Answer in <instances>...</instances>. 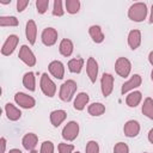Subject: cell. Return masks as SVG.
I'll list each match as a JSON object with an SVG mask.
<instances>
[{"label": "cell", "instance_id": "35", "mask_svg": "<svg viewBox=\"0 0 153 153\" xmlns=\"http://www.w3.org/2000/svg\"><path fill=\"white\" fill-rule=\"evenodd\" d=\"M39 153H54V143L51 141H44L41 145Z\"/></svg>", "mask_w": 153, "mask_h": 153}, {"label": "cell", "instance_id": "10", "mask_svg": "<svg viewBox=\"0 0 153 153\" xmlns=\"http://www.w3.org/2000/svg\"><path fill=\"white\" fill-rule=\"evenodd\" d=\"M18 43H19L18 36H17V35H10V36L6 38V41L4 42L2 47H1V54H2L4 56H10V55L16 50Z\"/></svg>", "mask_w": 153, "mask_h": 153}, {"label": "cell", "instance_id": "36", "mask_svg": "<svg viewBox=\"0 0 153 153\" xmlns=\"http://www.w3.org/2000/svg\"><path fill=\"white\" fill-rule=\"evenodd\" d=\"M29 5V0H18L17 1V11L18 12H23Z\"/></svg>", "mask_w": 153, "mask_h": 153}, {"label": "cell", "instance_id": "46", "mask_svg": "<svg viewBox=\"0 0 153 153\" xmlns=\"http://www.w3.org/2000/svg\"><path fill=\"white\" fill-rule=\"evenodd\" d=\"M143 153H147V152H143Z\"/></svg>", "mask_w": 153, "mask_h": 153}, {"label": "cell", "instance_id": "2", "mask_svg": "<svg viewBox=\"0 0 153 153\" xmlns=\"http://www.w3.org/2000/svg\"><path fill=\"white\" fill-rule=\"evenodd\" d=\"M76 88H78V85L74 80L72 79H68L66 80L61 87H60V91H59V97L62 102H71L76 92Z\"/></svg>", "mask_w": 153, "mask_h": 153}, {"label": "cell", "instance_id": "30", "mask_svg": "<svg viewBox=\"0 0 153 153\" xmlns=\"http://www.w3.org/2000/svg\"><path fill=\"white\" fill-rule=\"evenodd\" d=\"M65 14V10L62 7V1L61 0H55L53 5V16L55 17H62Z\"/></svg>", "mask_w": 153, "mask_h": 153}, {"label": "cell", "instance_id": "37", "mask_svg": "<svg viewBox=\"0 0 153 153\" xmlns=\"http://www.w3.org/2000/svg\"><path fill=\"white\" fill-rule=\"evenodd\" d=\"M0 143H1V153H5V149H6V139L5 137H1L0 139Z\"/></svg>", "mask_w": 153, "mask_h": 153}, {"label": "cell", "instance_id": "28", "mask_svg": "<svg viewBox=\"0 0 153 153\" xmlns=\"http://www.w3.org/2000/svg\"><path fill=\"white\" fill-rule=\"evenodd\" d=\"M19 22L14 16H2L0 17V26H18Z\"/></svg>", "mask_w": 153, "mask_h": 153}, {"label": "cell", "instance_id": "21", "mask_svg": "<svg viewBox=\"0 0 153 153\" xmlns=\"http://www.w3.org/2000/svg\"><path fill=\"white\" fill-rule=\"evenodd\" d=\"M142 100V93L140 91H131L126 97V104L129 108H136Z\"/></svg>", "mask_w": 153, "mask_h": 153}, {"label": "cell", "instance_id": "3", "mask_svg": "<svg viewBox=\"0 0 153 153\" xmlns=\"http://www.w3.org/2000/svg\"><path fill=\"white\" fill-rule=\"evenodd\" d=\"M39 86H41V90H42L44 96H47L49 98H53L55 96V93H56V85H55V82L50 79V76L47 73L42 74L41 81H39Z\"/></svg>", "mask_w": 153, "mask_h": 153}, {"label": "cell", "instance_id": "34", "mask_svg": "<svg viewBox=\"0 0 153 153\" xmlns=\"http://www.w3.org/2000/svg\"><path fill=\"white\" fill-rule=\"evenodd\" d=\"M114 153H129V147L124 142H117L114 146Z\"/></svg>", "mask_w": 153, "mask_h": 153}, {"label": "cell", "instance_id": "23", "mask_svg": "<svg viewBox=\"0 0 153 153\" xmlns=\"http://www.w3.org/2000/svg\"><path fill=\"white\" fill-rule=\"evenodd\" d=\"M59 50L61 53V55L66 56V57H69L72 54H73V50H74V45H73V42L68 38H63L61 42H60V45H59Z\"/></svg>", "mask_w": 153, "mask_h": 153}, {"label": "cell", "instance_id": "38", "mask_svg": "<svg viewBox=\"0 0 153 153\" xmlns=\"http://www.w3.org/2000/svg\"><path fill=\"white\" fill-rule=\"evenodd\" d=\"M147 137H148V141H149V142L153 145V128H152V129L148 131V136H147Z\"/></svg>", "mask_w": 153, "mask_h": 153}, {"label": "cell", "instance_id": "20", "mask_svg": "<svg viewBox=\"0 0 153 153\" xmlns=\"http://www.w3.org/2000/svg\"><path fill=\"white\" fill-rule=\"evenodd\" d=\"M5 114H6V117L13 122L18 121L22 117V111L16 105H13L12 103H7L5 105Z\"/></svg>", "mask_w": 153, "mask_h": 153}, {"label": "cell", "instance_id": "6", "mask_svg": "<svg viewBox=\"0 0 153 153\" xmlns=\"http://www.w3.org/2000/svg\"><path fill=\"white\" fill-rule=\"evenodd\" d=\"M14 102L17 105H19L23 109H32L36 105L35 98L24 92H17L14 94Z\"/></svg>", "mask_w": 153, "mask_h": 153}, {"label": "cell", "instance_id": "44", "mask_svg": "<svg viewBox=\"0 0 153 153\" xmlns=\"http://www.w3.org/2000/svg\"><path fill=\"white\" fill-rule=\"evenodd\" d=\"M30 153H38V152H37V151H35V149H33V151H30Z\"/></svg>", "mask_w": 153, "mask_h": 153}, {"label": "cell", "instance_id": "17", "mask_svg": "<svg viewBox=\"0 0 153 153\" xmlns=\"http://www.w3.org/2000/svg\"><path fill=\"white\" fill-rule=\"evenodd\" d=\"M141 31L140 30H130L128 33V45L131 50H136L141 44Z\"/></svg>", "mask_w": 153, "mask_h": 153}, {"label": "cell", "instance_id": "22", "mask_svg": "<svg viewBox=\"0 0 153 153\" xmlns=\"http://www.w3.org/2000/svg\"><path fill=\"white\" fill-rule=\"evenodd\" d=\"M88 33H90V36L94 43H102L105 38L104 32L99 25H91L88 29Z\"/></svg>", "mask_w": 153, "mask_h": 153}, {"label": "cell", "instance_id": "15", "mask_svg": "<svg viewBox=\"0 0 153 153\" xmlns=\"http://www.w3.org/2000/svg\"><path fill=\"white\" fill-rule=\"evenodd\" d=\"M25 36H26V39L29 41V43L31 45H33L36 43V38H37V25L36 23L30 19L26 22V25H25Z\"/></svg>", "mask_w": 153, "mask_h": 153}, {"label": "cell", "instance_id": "12", "mask_svg": "<svg viewBox=\"0 0 153 153\" xmlns=\"http://www.w3.org/2000/svg\"><path fill=\"white\" fill-rule=\"evenodd\" d=\"M86 74L92 84L96 82L98 76V62L93 57H88L86 61Z\"/></svg>", "mask_w": 153, "mask_h": 153}, {"label": "cell", "instance_id": "13", "mask_svg": "<svg viewBox=\"0 0 153 153\" xmlns=\"http://www.w3.org/2000/svg\"><path fill=\"white\" fill-rule=\"evenodd\" d=\"M123 133L127 137H136L140 133V123L135 120H129L124 123Z\"/></svg>", "mask_w": 153, "mask_h": 153}, {"label": "cell", "instance_id": "41", "mask_svg": "<svg viewBox=\"0 0 153 153\" xmlns=\"http://www.w3.org/2000/svg\"><path fill=\"white\" fill-rule=\"evenodd\" d=\"M8 153H23V152L20 149H18V148H13V149H10Z\"/></svg>", "mask_w": 153, "mask_h": 153}, {"label": "cell", "instance_id": "39", "mask_svg": "<svg viewBox=\"0 0 153 153\" xmlns=\"http://www.w3.org/2000/svg\"><path fill=\"white\" fill-rule=\"evenodd\" d=\"M148 61H149V63L153 66V50L148 54Z\"/></svg>", "mask_w": 153, "mask_h": 153}, {"label": "cell", "instance_id": "4", "mask_svg": "<svg viewBox=\"0 0 153 153\" xmlns=\"http://www.w3.org/2000/svg\"><path fill=\"white\" fill-rule=\"evenodd\" d=\"M62 137L66 141H74L79 135V124L75 121H69L62 129Z\"/></svg>", "mask_w": 153, "mask_h": 153}, {"label": "cell", "instance_id": "19", "mask_svg": "<svg viewBox=\"0 0 153 153\" xmlns=\"http://www.w3.org/2000/svg\"><path fill=\"white\" fill-rule=\"evenodd\" d=\"M66 117H67V112L61 109H57V110H54L50 112V122L55 128L60 127L65 122Z\"/></svg>", "mask_w": 153, "mask_h": 153}, {"label": "cell", "instance_id": "5", "mask_svg": "<svg viewBox=\"0 0 153 153\" xmlns=\"http://www.w3.org/2000/svg\"><path fill=\"white\" fill-rule=\"evenodd\" d=\"M115 71L116 73L122 76L127 78L131 72V63L127 57H118L115 62Z\"/></svg>", "mask_w": 153, "mask_h": 153}, {"label": "cell", "instance_id": "45", "mask_svg": "<svg viewBox=\"0 0 153 153\" xmlns=\"http://www.w3.org/2000/svg\"><path fill=\"white\" fill-rule=\"evenodd\" d=\"M74 153H80V152H78V151H76V152H74Z\"/></svg>", "mask_w": 153, "mask_h": 153}, {"label": "cell", "instance_id": "29", "mask_svg": "<svg viewBox=\"0 0 153 153\" xmlns=\"http://www.w3.org/2000/svg\"><path fill=\"white\" fill-rule=\"evenodd\" d=\"M66 11L69 14H75L80 10V1L79 0H66Z\"/></svg>", "mask_w": 153, "mask_h": 153}, {"label": "cell", "instance_id": "27", "mask_svg": "<svg viewBox=\"0 0 153 153\" xmlns=\"http://www.w3.org/2000/svg\"><path fill=\"white\" fill-rule=\"evenodd\" d=\"M87 111L91 116H102L105 112V105L102 103H92L88 105Z\"/></svg>", "mask_w": 153, "mask_h": 153}, {"label": "cell", "instance_id": "42", "mask_svg": "<svg viewBox=\"0 0 153 153\" xmlns=\"http://www.w3.org/2000/svg\"><path fill=\"white\" fill-rule=\"evenodd\" d=\"M10 2H11V0H0V4H4V5H7Z\"/></svg>", "mask_w": 153, "mask_h": 153}, {"label": "cell", "instance_id": "32", "mask_svg": "<svg viewBox=\"0 0 153 153\" xmlns=\"http://www.w3.org/2000/svg\"><path fill=\"white\" fill-rule=\"evenodd\" d=\"M48 7H49V0H37L36 1V8L39 14L45 13Z\"/></svg>", "mask_w": 153, "mask_h": 153}, {"label": "cell", "instance_id": "18", "mask_svg": "<svg viewBox=\"0 0 153 153\" xmlns=\"http://www.w3.org/2000/svg\"><path fill=\"white\" fill-rule=\"evenodd\" d=\"M88 100H90V96L86 92H80L75 96L74 102H73V106L75 110L81 111L86 108V105L88 104Z\"/></svg>", "mask_w": 153, "mask_h": 153}, {"label": "cell", "instance_id": "40", "mask_svg": "<svg viewBox=\"0 0 153 153\" xmlns=\"http://www.w3.org/2000/svg\"><path fill=\"white\" fill-rule=\"evenodd\" d=\"M149 23H153V4L151 7V14H149Z\"/></svg>", "mask_w": 153, "mask_h": 153}, {"label": "cell", "instance_id": "7", "mask_svg": "<svg viewBox=\"0 0 153 153\" xmlns=\"http://www.w3.org/2000/svg\"><path fill=\"white\" fill-rule=\"evenodd\" d=\"M142 84V78L140 74H133L130 76V79H128L121 87V93L126 94L129 93L131 91H135V88H137L139 86H141Z\"/></svg>", "mask_w": 153, "mask_h": 153}, {"label": "cell", "instance_id": "8", "mask_svg": "<svg viewBox=\"0 0 153 153\" xmlns=\"http://www.w3.org/2000/svg\"><path fill=\"white\" fill-rule=\"evenodd\" d=\"M18 57L29 67H33L36 65V56L35 54L32 53V50L27 47V45H22L20 49H19V54H18Z\"/></svg>", "mask_w": 153, "mask_h": 153}, {"label": "cell", "instance_id": "26", "mask_svg": "<svg viewBox=\"0 0 153 153\" xmlns=\"http://www.w3.org/2000/svg\"><path fill=\"white\" fill-rule=\"evenodd\" d=\"M141 111H142V114H143L147 118L153 120V99H152L151 97L145 98L143 104H142V106H141Z\"/></svg>", "mask_w": 153, "mask_h": 153}, {"label": "cell", "instance_id": "25", "mask_svg": "<svg viewBox=\"0 0 153 153\" xmlns=\"http://www.w3.org/2000/svg\"><path fill=\"white\" fill-rule=\"evenodd\" d=\"M84 63H85L84 59H81V57H76V59H72V60H69L68 63H67V66H68L69 72L78 74V73L81 72V69H82V67H84Z\"/></svg>", "mask_w": 153, "mask_h": 153}, {"label": "cell", "instance_id": "33", "mask_svg": "<svg viewBox=\"0 0 153 153\" xmlns=\"http://www.w3.org/2000/svg\"><path fill=\"white\" fill-rule=\"evenodd\" d=\"M59 153H73L74 151V146L72 143H66V142H61L57 146Z\"/></svg>", "mask_w": 153, "mask_h": 153}, {"label": "cell", "instance_id": "14", "mask_svg": "<svg viewBox=\"0 0 153 153\" xmlns=\"http://www.w3.org/2000/svg\"><path fill=\"white\" fill-rule=\"evenodd\" d=\"M48 69H49V73L56 79H62L65 76V66L59 60L51 61L48 66Z\"/></svg>", "mask_w": 153, "mask_h": 153}, {"label": "cell", "instance_id": "43", "mask_svg": "<svg viewBox=\"0 0 153 153\" xmlns=\"http://www.w3.org/2000/svg\"><path fill=\"white\" fill-rule=\"evenodd\" d=\"M151 79H152V81H153V71L151 72Z\"/></svg>", "mask_w": 153, "mask_h": 153}, {"label": "cell", "instance_id": "9", "mask_svg": "<svg viewBox=\"0 0 153 153\" xmlns=\"http://www.w3.org/2000/svg\"><path fill=\"white\" fill-rule=\"evenodd\" d=\"M57 37H59V33L54 27H45L42 31V35H41L42 43L45 47H53L56 43Z\"/></svg>", "mask_w": 153, "mask_h": 153}, {"label": "cell", "instance_id": "24", "mask_svg": "<svg viewBox=\"0 0 153 153\" xmlns=\"http://www.w3.org/2000/svg\"><path fill=\"white\" fill-rule=\"evenodd\" d=\"M23 85L26 90L33 92L36 90V76L33 72H26L23 76Z\"/></svg>", "mask_w": 153, "mask_h": 153}, {"label": "cell", "instance_id": "11", "mask_svg": "<svg viewBox=\"0 0 153 153\" xmlns=\"http://www.w3.org/2000/svg\"><path fill=\"white\" fill-rule=\"evenodd\" d=\"M100 90L104 97H109L114 90V76L110 73H104L100 78Z\"/></svg>", "mask_w": 153, "mask_h": 153}, {"label": "cell", "instance_id": "1", "mask_svg": "<svg viewBox=\"0 0 153 153\" xmlns=\"http://www.w3.org/2000/svg\"><path fill=\"white\" fill-rule=\"evenodd\" d=\"M147 13H148V10L145 2H135L128 10V18L133 22L140 23L146 19Z\"/></svg>", "mask_w": 153, "mask_h": 153}, {"label": "cell", "instance_id": "16", "mask_svg": "<svg viewBox=\"0 0 153 153\" xmlns=\"http://www.w3.org/2000/svg\"><path fill=\"white\" fill-rule=\"evenodd\" d=\"M37 142H38V137L35 133H27L22 139V145L26 151H33L35 147L37 146Z\"/></svg>", "mask_w": 153, "mask_h": 153}, {"label": "cell", "instance_id": "31", "mask_svg": "<svg viewBox=\"0 0 153 153\" xmlns=\"http://www.w3.org/2000/svg\"><path fill=\"white\" fill-rule=\"evenodd\" d=\"M85 153H99V145L94 140H90L86 143L85 147Z\"/></svg>", "mask_w": 153, "mask_h": 153}]
</instances>
